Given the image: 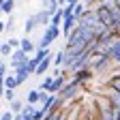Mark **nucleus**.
I'll return each mask as SVG.
<instances>
[{
    "mask_svg": "<svg viewBox=\"0 0 120 120\" xmlns=\"http://www.w3.org/2000/svg\"><path fill=\"white\" fill-rule=\"evenodd\" d=\"M82 88H84L82 84H77L75 79H71V82H69V84H67V86H64V88L58 92V99H62V101H64V105H67L69 101H73L75 97H77V94L82 92Z\"/></svg>",
    "mask_w": 120,
    "mask_h": 120,
    "instance_id": "f257e3e1",
    "label": "nucleus"
},
{
    "mask_svg": "<svg viewBox=\"0 0 120 120\" xmlns=\"http://www.w3.org/2000/svg\"><path fill=\"white\" fill-rule=\"evenodd\" d=\"M58 37H60V26L49 24L47 28H45V32H43V37H41V41H39L37 45H39V47H49V45H52Z\"/></svg>",
    "mask_w": 120,
    "mask_h": 120,
    "instance_id": "f03ea898",
    "label": "nucleus"
},
{
    "mask_svg": "<svg viewBox=\"0 0 120 120\" xmlns=\"http://www.w3.org/2000/svg\"><path fill=\"white\" fill-rule=\"evenodd\" d=\"M97 15L99 19L107 26V28H116V19H114V11L112 7H105V4H97ZM118 30V28H116Z\"/></svg>",
    "mask_w": 120,
    "mask_h": 120,
    "instance_id": "7ed1b4c3",
    "label": "nucleus"
},
{
    "mask_svg": "<svg viewBox=\"0 0 120 120\" xmlns=\"http://www.w3.org/2000/svg\"><path fill=\"white\" fill-rule=\"evenodd\" d=\"M30 56L22 49V47H17V49H13V54H11V58H9V62H11V69L15 71V69H17L22 62H26V60H28Z\"/></svg>",
    "mask_w": 120,
    "mask_h": 120,
    "instance_id": "20e7f679",
    "label": "nucleus"
},
{
    "mask_svg": "<svg viewBox=\"0 0 120 120\" xmlns=\"http://www.w3.org/2000/svg\"><path fill=\"white\" fill-rule=\"evenodd\" d=\"M92 75H94V71L92 69H90V67H84V69H79V71H75L73 73V79L75 82H77V84H86V82H90V79H92Z\"/></svg>",
    "mask_w": 120,
    "mask_h": 120,
    "instance_id": "39448f33",
    "label": "nucleus"
},
{
    "mask_svg": "<svg viewBox=\"0 0 120 120\" xmlns=\"http://www.w3.org/2000/svg\"><path fill=\"white\" fill-rule=\"evenodd\" d=\"M77 24H79V17H77V15H71V17H67L62 22V34H64V39L71 37V32L77 28Z\"/></svg>",
    "mask_w": 120,
    "mask_h": 120,
    "instance_id": "423d86ee",
    "label": "nucleus"
},
{
    "mask_svg": "<svg viewBox=\"0 0 120 120\" xmlns=\"http://www.w3.org/2000/svg\"><path fill=\"white\" fill-rule=\"evenodd\" d=\"M71 79L67 77V75L64 73H60V75H56V79H54V84H52V90H49V92H54V94H58L60 92V90H62L67 84H69Z\"/></svg>",
    "mask_w": 120,
    "mask_h": 120,
    "instance_id": "0eeeda50",
    "label": "nucleus"
},
{
    "mask_svg": "<svg viewBox=\"0 0 120 120\" xmlns=\"http://www.w3.org/2000/svg\"><path fill=\"white\" fill-rule=\"evenodd\" d=\"M34 19H37V26H45V28H47L52 24V13L45 11V9H41V11L34 13Z\"/></svg>",
    "mask_w": 120,
    "mask_h": 120,
    "instance_id": "6e6552de",
    "label": "nucleus"
},
{
    "mask_svg": "<svg viewBox=\"0 0 120 120\" xmlns=\"http://www.w3.org/2000/svg\"><path fill=\"white\" fill-rule=\"evenodd\" d=\"M105 97H107V101H109V105H112V107L120 109V92H118V90L107 88V90H105Z\"/></svg>",
    "mask_w": 120,
    "mask_h": 120,
    "instance_id": "1a4fd4ad",
    "label": "nucleus"
},
{
    "mask_svg": "<svg viewBox=\"0 0 120 120\" xmlns=\"http://www.w3.org/2000/svg\"><path fill=\"white\" fill-rule=\"evenodd\" d=\"M109 58L114 60V64L120 67V39H116V41L109 45Z\"/></svg>",
    "mask_w": 120,
    "mask_h": 120,
    "instance_id": "9d476101",
    "label": "nucleus"
},
{
    "mask_svg": "<svg viewBox=\"0 0 120 120\" xmlns=\"http://www.w3.org/2000/svg\"><path fill=\"white\" fill-rule=\"evenodd\" d=\"M22 49L28 56H34L37 49H39V45H34V41H30V37H26V39H22Z\"/></svg>",
    "mask_w": 120,
    "mask_h": 120,
    "instance_id": "9b49d317",
    "label": "nucleus"
},
{
    "mask_svg": "<svg viewBox=\"0 0 120 120\" xmlns=\"http://www.w3.org/2000/svg\"><path fill=\"white\" fill-rule=\"evenodd\" d=\"M54 64V58H52V54L47 56V58H43L41 60V64L37 67V71H34V75H45V73H47V69Z\"/></svg>",
    "mask_w": 120,
    "mask_h": 120,
    "instance_id": "f8f14e48",
    "label": "nucleus"
},
{
    "mask_svg": "<svg viewBox=\"0 0 120 120\" xmlns=\"http://www.w3.org/2000/svg\"><path fill=\"white\" fill-rule=\"evenodd\" d=\"M105 88H114V90H118V92H120V71L109 75V79L105 82Z\"/></svg>",
    "mask_w": 120,
    "mask_h": 120,
    "instance_id": "ddd939ff",
    "label": "nucleus"
},
{
    "mask_svg": "<svg viewBox=\"0 0 120 120\" xmlns=\"http://www.w3.org/2000/svg\"><path fill=\"white\" fill-rule=\"evenodd\" d=\"M60 7H62V4H60L58 0H43V9H45V11H49L52 15H54V13H58V9H60Z\"/></svg>",
    "mask_w": 120,
    "mask_h": 120,
    "instance_id": "4468645a",
    "label": "nucleus"
},
{
    "mask_svg": "<svg viewBox=\"0 0 120 120\" xmlns=\"http://www.w3.org/2000/svg\"><path fill=\"white\" fill-rule=\"evenodd\" d=\"M26 103H30V105H37V103H41V90H39V88L30 90V92H28V97H26Z\"/></svg>",
    "mask_w": 120,
    "mask_h": 120,
    "instance_id": "2eb2a0df",
    "label": "nucleus"
},
{
    "mask_svg": "<svg viewBox=\"0 0 120 120\" xmlns=\"http://www.w3.org/2000/svg\"><path fill=\"white\" fill-rule=\"evenodd\" d=\"M2 82H4V88H17V86H19L17 73H13V75H7V77H4Z\"/></svg>",
    "mask_w": 120,
    "mask_h": 120,
    "instance_id": "dca6fc26",
    "label": "nucleus"
},
{
    "mask_svg": "<svg viewBox=\"0 0 120 120\" xmlns=\"http://www.w3.org/2000/svg\"><path fill=\"white\" fill-rule=\"evenodd\" d=\"M54 79H56V75H49V77L45 75V79L39 84V90H45V92H49V90H52V84H54Z\"/></svg>",
    "mask_w": 120,
    "mask_h": 120,
    "instance_id": "f3484780",
    "label": "nucleus"
},
{
    "mask_svg": "<svg viewBox=\"0 0 120 120\" xmlns=\"http://www.w3.org/2000/svg\"><path fill=\"white\" fill-rule=\"evenodd\" d=\"M15 9V0H4V2H0V11H2L4 15H11Z\"/></svg>",
    "mask_w": 120,
    "mask_h": 120,
    "instance_id": "a211bd4d",
    "label": "nucleus"
},
{
    "mask_svg": "<svg viewBox=\"0 0 120 120\" xmlns=\"http://www.w3.org/2000/svg\"><path fill=\"white\" fill-rule=\"evenodd\" d=\"M34 28H39V26H37V19H34V15H30V17L26 19V26H24V32H26V37H28L30 32H32Z\"/></svg>",
    "mask_w": 120,
    "mask_h": 120,
    "instance_id": "6ab92c4d",
    "label": "nucleus"
},
{
    "mask_svg": "<svg viewBox=\"0 0 120 120\" xmlns=\"http://www.w3.org/2000/svg\"><path fill=\"white\" fill-rule=\"evenodd\" d=\"M11 54H13V45L9 41H4L2 45H0V56H2V58H9Z\"/></svg>",
    "mask_w": 120,
    "mask_h": 120,
    "instance_id": "aec40b11",
    "label": "nucleus"
},
{
    "mask_svg": "<svg viewBox=\"0 0 120 120\" xmlns=\"http://www.w3.org/2000/svg\"><path fill=\"white\" fill-rule=\"evenodd\" d=\"M62 22H64V13H62V7H60V9H58V13H54V15H52V24H54V26H60Z\"/></svg>",
    "mask_w": 120,
    "mask_h": 120,
    "instance_id": "412c9836",
    "label": "nucleus"
},
{
    "mask_svg": "<svg viewBox=\"0 0 120 120\" xmlns=\"http://www.w3.org/2000/svg\"><path fill=\"white\" fill-rule=\"evenodd\" d=\"M13 28H15V17L11 15V17L2 24V32H13Z\"/></svg>",
    "mask_w": 120,
    "mask_h": 120,
    "instance_id": "4be33fe9",
    "label": "nucleus"
},
{
    "mask_svg": "<svg viewBox=\"0 0 120 120\" xmlns=\"http://www.w3.org/2000/svg\"><path fill=\"white\" fill-rule=\"evenodd\" d=\"M26 107V105L22 103V101H17V99H15V101H11V112H15V114H19L22 109Z\"/></svg>",
    "mask_w": 120,
    "mask_h": 120,
    "instance_id": "5701e85b",
    "label": "nucleus"
},
{
    "mask_svg": "<svg viewBox=\"0 0 120 120\" xmlns=\"http://www.w3.org/2000/svg\"><path fill=\"white\" fill-rule=\"evenodd\" d=\"M4 101H15V88H4Z\"/></svg>",
    "mask_w": 120,
    "mask_h": 120,
    "instance_id": "b1692460",
    "label": "nucleus"
},
{
    "mask_svg": "<svg viewBox=\"0 0 120 120\" xmlns=\"http://www.w3.org/2000/svg\"><path fill=\"white\" fill-rule=\"evenodd\" d=\"M0 75H2V79L9 75V64H7V58H2V62H0Z\"/></svg>",
    "mask_w": 120,
    "mask_h": 120,
    "instance_id": "393cba45",
    "label": "nucleus"
},
{
    "mask_svg": "<svg viewBox=\"0 0 120 120\" xmlns=\"http://www.w3.org/2000/svg\"><path fill=\"white\" fill-rule=\"evenodd\" d=\"M62 13H64V19H67V17H71V15H75L73 4H64V7H62Z\"/></svg>",
    "mask_w": 120,
    "mask_h": 120,
    "instance_id": "a878e982",
    "label": "nucleus"
},
{
    "mask_svg": "<svg viewBox=\"0 0 120 120\" xmlns=\"http://www.w3.org/2000/svg\"><path fill=\"white\" fill-rule=\"evenodd\" d=\"M0 120H15V112H2Z\"/></svg>",
    "mask_w": 120,
    "mask_h": 120,
    "instance_id": "bb28decb",
    "label": "nucleus"
},
{
    "mask_svg": "<svg viewBox=\"0 0 120 120\" xmlns=\"http://www.w3.org/2000/svg\"><path fill=\"white\" fill-rule=\"evenodd\" d=\"M75 2H79V0H67V4H75Z\"/></svg>",
    "mask_w": 120,
    "mask_h": 120,
    "instance_id": "cd10ccee",
    "label": "nucleus"
},
{
    "mask_svg": "<svg viewBox=\"0 0 120 120\" xmlns=\"http://www.w3.org/2000/svg\"><path fill=\"white\" fill-rule=\"evenodd\" d=\"M58 2H60V4H62V7H64V4H67V0H58Z\"/></svg>",
    "mask_w": 120,
    "mask_h": 120,
    "instance_id": "c85d7f7f",
    "label": "nucleus"
},
{
    "mask_svg": "<svg viewBox=\"0 0 120 120\" xmlns=\"http://www.w3.org/2000/svg\"><path fill=\"white\" fill-rule=\"evenodd\" d=\"M116 120H120V109H118V118H116Z\"/></svg>",
    "mask_w": 120,
    "mask_h": 120,
    "instance_id": "c756f323",
    "label": "nucleus"
}]
</instances>
